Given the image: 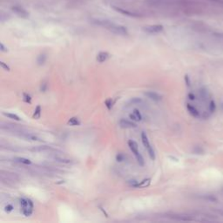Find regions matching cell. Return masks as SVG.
<instances>
[{
    "mask_svg": "<svg viewBox=\"0 0 223 223\" xmlns=\"http://www.w3.org/2000/svg\"><path fill=\"white\" fill-rule=\"evenodd\" d=\"M93 23L96 24L98 25L106 27L108 29L110 32H112L113 33L117 35H121V36H126L128 35V31L126 27L122 26V25H119L116 24L111 23L107 20H94Z\"/></svg>",
    "mask_w": 223,
    "mask_h": 223,
    "instance_id": "1",
    "label": "cell"
},
{
    "mask_svg": "<svg viewBox=\"0 0 223 223\" xmlns=\"http://www.w3.org/2000/svg\"><path fill=\"white\" fill-rule=\"evenodd\" d=\"M128 147L129 148L131 149V151L132 152V154H134L136 160H137V162L139 163V165L141 166H143L145 165V161H144V158L142 155L140 154V153L139 152V147H138V144L136 141L132 140V139H130L128 140Z\"/></svg>",
    "mask_w": 223,
    "mask_h": 223,
    "instance_id": "2",
    "label": "cell"
},
{
    "mask_svg": "<svg viewBox=\"0 0 223 223\" xmlns=\"http://www.w3.org/2000/svg\"><path fill=\"white\" fill-rule=\"evenodd\" d=\"M141 141H142V143H143V146L145 147V148L147 149V153H148L150 159L152 160H155L154 150V148L152 147V146H151L150 141H149L148 139V137H147V133H146L145 132H141Z\"/></svg>",
    "mask_w": 223,
    "mask_h": 223,
    "instance_id": "3",
    "label": "cell"
},
{
    "mask_svg": "<svg viewBox=\"0 0 223 223\" xmlns=\"http://www.w3.org/2000/svg\"><path fill=\"white\" fill-rule=\"evenodd\" d=\"M143 30L147 32V33H151V34H154V33H159L160 32L163 31V26L160 25V24H154V25H147V26H145Z\"/></svg>",
    "mask_w": 223,
    "mask_h": 223,
    "instance_id": "4",
    "label": "cell"
},
{
    "mask_svg": "<svg viewBox=\"0 0 223 223\" xmlns=\"http://www.w3.org/2000/svg\"><path fill=\"white\" fill-rule=\"evenodd\" d=\"M19 204H20V206H21V210L26 209V208H32L33 209V203L30 199L20 198L19 199Z\"/></svg>",
    "mask_w": 223,
    "mask_h": 223,
    "instance_id": "5",
    "label": "cell"
},
{
    "mask_svg": "<svg viewBox=\"0 0 223 223\" xmlns=\"http://www.w3.org/2000/svg\"><path fill=\"white\" fill-rule=\"evenodd\" d=\"M119 125L122 128H135L137 126L135 123H133L132 121H130V120H126V119H121L119 121Z\"/></svg>",
    "mask_w": 223,
    "mask_h": 223,
    "instance_id": "6",
    "label": "cell"
},
{
    "mask_svg": "<svg viewBox=\"0 0 223 223\" xmlns=\"http://www.w3.org/2000/svg\"><path fill=\"white\" fill-rule=\"evenodd\" d=\"M145 95L147 96V98H149L150 99L154 100V101H156V102H159L162 99V97L160 96V94H158L157 92H145Z\"/></svg>",
    "mask_w": 223,
    "mask_h": 223,
    "instance_id": "7",
    "label": "cell"
},
{
    "mask_svg": "<svg viewBox=\"0 0 223 223\" xmlns=\"http://www.w3.org/2000/svg\"><path fill=\"white\" fill-rule=\"evenodd\" d=\"M109 57H110V54L107 52H100L98 53L96 59L98 63H104L105 61H106L108 59Z\"/></svg>",
    "mask_w": 223,
    "mask_h": 223,
    "instance_id": "8",
    "label": "cell"
},
{
    "mask_svg": "<svg viewBox=\"0 0 223 223\" xmlns=\"http://www.w3.org/2000/svg\"><path fill=\"white\" fill-rule=\"evenodd\" d=\"M12 11H13V12H15L17 16H19V17H28V13L26 12V11H24L23 8H21V7H18V6L12 7Z\"/></svg>",
    "mask_w": 223,
    "mask_h": 223,
    "instance_id": "9",
    "label": "cell"
},
{
    "mask_svg": "<svg viewBox=\"0 0 223 223\" xmlns=\"http://www.w3.org/2000/svg\"><path fill=\"white\" fill-rule=\"evenodd\" d=\"M151 183V178H148V179H145L143 180H141L140 182H138L135 186H134V188H147V187H148L149 185Z\"/></svg>",
    "mask_w": 223,
    "mask_h": 223,
    "instance_id": "10",
    "label": "cell"
},
{
    "mask_svg": "<svg viewBox=\"0 0 223 223\" xmlns=\"http://www.w3.org/2000/svg\"><path fill=\"white\" fill-rule=\"evenodd\" d=\"M14 161H16L17 163H19V164H24V165H31L32 164V161L29 160V159L22 158V157L14 158Z\"/></svg>",
    "mask_w": 223,
    "mask_h": 223,
    "instance_id": "11",
    "label": "cell"
},
{
    "mask_svg": "<svg viewBox=\"0 0 223 223\" xmlns=\"http://www.w3.org/2000/svg\"><path fill=\"white\" fill-rule=\"evenodd\" d=\"M187 108L188 110L189 113L193 115L194 117H198V116H199V112H198V110L195 108V106H193L192 105L188 104V105H187Z\"/></svg>",
    "mask_w": 223,
    "mask_h": 223,
    "instance_id": "12",
    "label": "cell"
},
{
    "mask_svg": "<svg viewBox=\"0 0 223 223\" xmlns=\"http://www.w3.org/2000/svg\"><path fill=\"white\" fill-rule=\"evenodd\" d=\"M46 59H47V57H46V55L45 53L39 54L38 56V58H37V64L39 65H45V63H46Z\"/></svg>",
    "mask_w": 223,
    "mask_h": 223,
    "instance_id": "13",
    "label": "cell"
},
{
    "mask_svg": "<svg viewBox=\"0 0 223 223\" xmlns=\"http://www.w3.org/2000/svg\"><path fill=\"white\" fill-rule=\"evenodd\" d=\"M52 148L48 146H39V147H35L33 148H32V151H33V152H45V151H49Z\"/></svg>",
    "mask_w": 223,
    "mask_h": 223,
    "instance_id": "14",
    "label": "cell"
},
{
    "mask_svg": "<svg viewBox=\"0 0 223 223\" xmlns=\"http://www.w3.org/2000/svg\"><path fill=\"white\" fill-rule=\"evenodd\" d=\"M41 112H42L41 106H37L34 110L33 115H32L33 119H35V120H39L40 118V116H41Z\"/></svg>",
    "mask_w": 223,
    "mask_h": 223,
    "instance_id": "15",
    "label": "cell"
},
{
    "mask_svg": "<svg viewBox=\"0 0 223 223\" xmlns=\"http://www.w3.org/2000/svg\"><path fill=\"white\" fill-rule=\"evenodd\" d=\"M3 115L7 117V118H9V119L16 120V121H20L21 120L19 116H17V114H14V113H3Z\"/></svg>",
    "mask_w": 223,
    "mask_h": 223,
    "instance_id": "16",
    "label": "cell"
},
{
    "mask_svg": "<svg viewBox=\"0 0 223 223\" xmlns=\"http://www.w3.org/2000/svg\"><path fill=\"white\" fill-rule=\"evenodd\" d=\"M67 124L70 125V126H80V120L77 118V117H72V118H71V119L68 120Z\"/></svg>",
    "mask_w": 223,
    "mask_h": 223,
    "instance_id": "17",
    "label": "cell"
},
{
    "mask_svg": "<svg viewBox=\"0 0 223 223\" xmlns=\"http://www.w3.org/2000/svg\"><path fill=\"white\" fill-rule=\"evenodd\" d=\"M118 12H121V13H123V14H125V15H127V16H131V17H138L139 15L138 14H135V13H133V12H127V11H125V10H122V9H120V8H115Z\"/></svg>",
    "mask_w": 223,
    "mask_h": 223,
    "instance_id": "18",
    "label": "cell"
},
{
    "mask_svg": "<svg viewBox=\"0 0 223 223\" xmlns=\"http://www.w3.org/2000/svg\"><path fill=\"white\" fill-rule=\"evenodd\" d=\"M113 104H114V101L113 100L112 98H109L107 99H106V101H105V105H106V106L107 107L108 110H111V109L113 108Z\"/></svg>",
    "mask_w": 223,
    "mask_h": 223,
    "instance_id": "19",
    "label": "cell"
},
{
    "mask_svg": "<svg viewBox=\"0 0 223 223\" xmlns=\"http://www.w3.org/2000/svg\"><path fill=\"white\" fill-rule=\"evenodd\" d=\"M54 160L58 162H61V163H66V164L72 163V160L69 159H65V158H60V157H56V156L54 157Z\"/></svg>",
    "mask_w": 223,
    "mask_h": 223,
    "instance_id": "20",
    "label": "cell"
},
{
    "mask_svg": "<svg viewBox=\"0 0 223 223\" xmlns=\"http://www.w3.org/2000/svg\"><path fill=\"white\" fill-rule=\"evenodd\" d=\"M23 100L27 104H31L32 103V97L29 95L28 93L26 92H24L23 93Z\"/></svg>",
    "mask_w": 223,
    "mask_h": 223,
    "instance_id": "21",
    "label": "cell"
},
{
    "mask_svg": "<svg viewBox=\"0 0 223 223\" xmlns=\"http://www.w3.org/2000/svg\"><path fill=\"white\" fill-rule=\"evenodd\" d=\"M132 113L135 115V117L137 118L139 121L142 120V116H141V113H139V111L138 109H134V110H133V112H132Z\"/></svg>",
    "mask_w": 223,
    "mask_h": 223,
    "instance_id": "22",
    "label": "cell"
},
{
    "mask_svg": "<svg viewBox=\"0 0 223 223\" xmlns=\"http://www.w3.org/2000/svg\"><path fill=\"white\" fill-rule=\"evenodd\" d=\"M47 87H48V84H47V82H42V83H41V86H40V92H46Z\"/></svg>",
    "mask_w": 223,
    "mask_h": 223,
    "instance_id": "23",
    "label": "cell"
},
{
    "mask_svg": "<svg viewBox=\"0 0 223 223\" xmlns=\"http://www.w3.org/2000/svg\"><path fill=\"white\" fill-rule=\"evenodd\" d=\"M142 102V99L139 98H132L131 100H130V103L132 104V105H137V104H139Z\"/></svg>",
    "mask_w": 223,
    "mask_h": 223,
    "instance_id": "24",
    "label": "cell"
},
{
    "mask_svg": "<svg viewBox=\"0 0 223 223\" xmlns=\"http://www.w3.org/2000/svg\"><path fill=\"white\" fill-rule=\"evenodd\" d=\"M116 160L118 162H121V161L125 160V155L122 154H118L116 155Z\"/></svg>",
    "mask_w": 223,
    "mask_h": 223,
    "instance_id": "25",
    "label": "cell"
},
{
    "mask_svg": "<svg viewBox=\"0 0 223 223\" xmlns=\"http://www.w3.org/2000/svg\"><path fill=\"white\" fill-rule=\"evenodd\" d=\"M0 65H1V67L4 69V70H6V71H7V72H10V70H11V69H10V66H9V65H7L5 62L1 61V62H0Z\"/></svg>",
    "mask_w": 223,
    "mask_h": 223,
    "instance_id": "26",
    "label": "cell"
},
{
    "mask_svg": "<svg viewBox=\"0 0 223 223\" xmlns=\"http://www.w3.org/2000/svg\"><path fill=\"white\" fill-rule=\"evenodd\" d=\"M13 209H14V207L12 204H7V206H6V207H5V211L6 213H11Z\"/></svg>",
    "mask_w": 223,
    "mask_h": 223,
    "instance_id": "27",
    "label": "cell"
},
{
    "mask_svg": "<svg viewBox=\"0 0 223 223\" xmlns=\"http://www.w3.org/2000/svg\"><path fill=\"white\" fill-rule=\"evenodd\" d=\"M0 49H1L2 52H8V49L6 47H5L4 44H2V43L0 44Z\"/></svg>",
    "mask_w": 223,
    "mask_h": 223,
    "instance_id": "28",
    "label": "cell"
},
{
    "mask_svg": "<svg viewBox=\"0 0 223 223\" xmlns=\"http://www.w3.org/2000/svg\"><path fill=\"white\" fill-rule=\"evenodd\" d=\"M129 118H130L131 120H134V121H139L137 118L135 117V115L133 114V113H131V114H129Z\"/></svg>",
    "mask_w": 223,
    "mask_h": 223,
    "instance_id": "29",
    "label": "cell"
}]
</instances>
